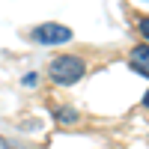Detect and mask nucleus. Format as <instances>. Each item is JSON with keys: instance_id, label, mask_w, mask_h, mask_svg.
Segmentation results:
<instances>
[{"instance_id": "f257e3e1", "label": "nucleus", "mask_w": 149, "mask_h": 149, "mask_svg": "<svg viewBox=\"0 0 149 149\" xmlns=\"http://www.w3.org/2000/svg\"><path fill=\"white\" fill-rule=\"evenodd\" d=\"M84 74H86V63H84L81 57H74V54L54 57L51 66H48V78H51L54 84H60V86H72V84H78Z\"/></svg>"}, {"instance_id": "f03ea898", "label": "nucleus", "mask_w": 149, "mask_h": 149, "mask_svg": "<svg viewBox=\"0 0 149 149\" xmlns=\"http://www.w3.org/2000/svg\"><path fill=\"white\" fill-rule=\"evenodd\" d=\"M33 39L42 45H66L72 42V30L63 27V24H39L33 30Z\"/></svg>"}, {"instance_id": "7ed1b4c3", "label": "nucleus", "mask_w": 149, "mask_h": 149, "mask_svg": "<svg viewBox=\"0 0 149 149\" xmlns=\"http://www.w3.org/2000/svg\"><path fill=\"white\" fill-rule=\"evenodd\" d=\"M128 63L134 72H140L149 78V45H137V48H131V54H128Z\"/></svg>"}, {"instance_id": "20e7f679", "label": "nucleus", "mask_w": 149, "mask_h": 149, "mask_svg": "<svg viewBox=\"0 0 149 149\" xmlns=\"http://www.w3.org/2000/svg\"><path fill=\"white\" fill-rule=\"evenodd\" d=\"M54 116H57V122H63V125H72V122H78V110H72V107H60Z\"/></svg>"}, {"instance_id": "39448f33", "label": "nucleus", "mask_w": 149, "mask_h": 149, "mask_svg": "<svg viewBox=\"0 0 149 149\" xmlns=\"http://www.w3.org/2000/svg\"><path fill=\"white\" fill-rule=\"evenodd\" d=\"M36 81H39V78L30 72V74H24V81H21V84H24V86H36Z\"/></svg>"}, {"instance_id": "423d86ee", "label": "nucleus", "mask_w": 149, "mask_h": 149, "mask_svg": "<svg viewBox=\"0 0 149 149\" xmlns=\"http://www.w3.org/2000/svg\"><path fill=\"white\" fill-rule=\"evenodd\" d=\"M137 24H140V33H143V36H146V39H149V18H140Z\"/></svg>"}, {"instance_id": "0eeeda50", "label": "nucleus", "mask_w": 149, "mask_h": 149, "mask_svg": "<svg viewBox=\"0 0 149 149\" xmlns=\"http://www.w3.org/2000/svg\"><path fill=\"white\" fill-rule=\"evenodd\" d=\"M0 149H15V146H12V143H9L6 137H0Z\"/></svg>"}, {"instance_id": "6e6552de", "label": "nucleus", "mask_w": 149, "mask_h": 149, "mask_svg": "<svg viewBox=\"0 0 149 149\" xmlns=\"http://www.w3.org/2000/svg\"><path fill=\"white\" fill-rule=\"evenodd\" d=\"M143 104H146V107H149V93H146V98H143Z\"/></svg>"}]
</instances>
